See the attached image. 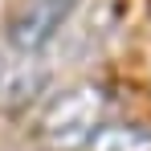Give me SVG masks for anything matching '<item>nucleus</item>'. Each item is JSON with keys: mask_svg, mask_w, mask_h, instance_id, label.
I'll use <instances>...</instances> for the list:
<instances>
[{"mask_svg": "<svg viewBox=\"0 0 151 151\" xmlns=\"http://www.w3.org/2000/svg\"><path fill=\"white\" fill-rule=\"evenodd\" d=\"M86 151H151V131L135 123H102L90 135Z\"/></svg>", "mask_w": 151, "mask_h": 151, "instance_id": "nucleus-3", "label": "nucleus"}, {"mask_svg": "<svg viewBox=\"0 0 151 151\" xmlns=\"http://www.w3.org/2000/svg\"><path fill=\"white\" fill-rule=\"evenodd\" d=\"M37 90H41V70L25 65V70H17V74L0 78V106L17 110V106H25V102L33 98Z\"/></svg>", "mask_w": 151, "mask_h": 151, "instance_id": "nucleus-4", "label": "nucleus"}, {"mask_svg": "<svg viewBox=\"0 0 151 151\" xmlns=\"http://www.w3.org/2000/svg\"><path fill=\"white\" fill-rule=\"evenodd\" d=\"M78 0H29L25 8L8 21V45L21 57H33L57 37V29L65 25V17L74 12Z\"/></svg>", "mask_w": 151, "mask_h": 151, "instance_id": "nucleus-2", "label": "nucleus"}, {"mask_svg": "<svg viewBox=\"0 0 151 151\" xmlns=\"http://www.w3.org/2000/svg\"><path fill=\"white\" fill-rule=\"evenodd\" d=\"M110 106V94L102 86H74L45 102L37 119V139L49 151H78L90 143V135L102 127V114Z\"/></svg>", "mask_w": 151, "mask_h": 151, "instance_id": "nucleus-1", "label": "nucleus"}]
</instances>
